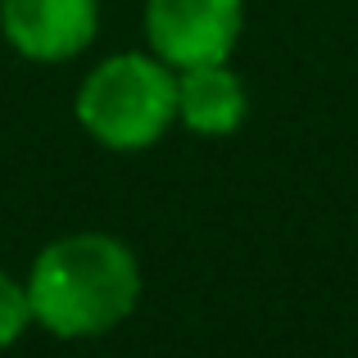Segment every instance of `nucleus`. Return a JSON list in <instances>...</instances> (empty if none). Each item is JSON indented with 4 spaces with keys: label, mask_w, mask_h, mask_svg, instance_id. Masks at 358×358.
<instances>
[{
    "label": "nucleus",
    "mask_w": 358,
    "mask_h": 358,
    "mask_svg": "<svg viewBox=\"0 0 358 358\" xmlns=\"http://www.w3.org/2000/svg\"><path fill=\"white\" fill-rule=\"evenodd\" d=\"M32 327V299H27V281H14L0 268V350L14 345L18 336Z\"/></svg>",
    "instance_id": "423d86ee"
},
{
    "label": "nucleus",
    "mask_w": 358,
    "mask_h": 358,
    "mask_svg": "<svg viewBox=\"0 0 358 358\" xmlns=\"http://www.w3.org/2000/svg\"><path fill=\"white\" fill-rule=\"evenodd\" d=\"M245 27V0H145L150 55L168 69L231 59Z\"/></svg>",
    "instance_id": "7ed1b4c3"
},
{
    "label": "nucleus",
    "mask_w": 358,
    "mask_h": 358,
    "mask_svg": "<svg viewBox=\"0 0 358 358\" xmlns=\"http://www.w3.org/2000/svg\"><path fill=\"white\" fill-rule=\"evenodd\" d=\"M27 299L32 322H41L50 336L64 341L105 336L136 308L141 263L118 236L105 231L59 236L36 254L27 272Z\"/></svg>",
    "instance_id": "f257e3e1"
},
{
    "label": "nucleus",
    "mask_w": 358,
    "mask_h": 358,
    "mask_svg": "<svg viewBox=\"0 0 358 358\" xmlns=\"http://www.w3.org/2000/svg\"><path fill=\"white\" fill-rule=\"evenodd\" d=\"M96 0H0V32L36 64H64L96 41Z\"/></svg>",
    "instance_id": "20e7f679"
},
{
    "label": "nucleus",
    "mask_w": 358,
    "mask_h": 358,
    "mask_svg": "<svg viewBox=\"0 0 358 358\" xmlns=\"http://www.w3.org/2000/svg\"><path fill=\"white\" fill-rule=\"evenodd\" d=\"M245 82L222 64H195L177 69V118L195 136H231L245 122Z\"/></svg>",
    "instance_id": "39448f33"
},
{
    "label": "nucleus",
    "mask_w": 358,
    "mask_h": 358,
    "mask_svg": "<svg viewBox=\"0 0 358 358\" xmlns=\"http://www.w3.org/2000/svg\"><path fill=\"white\" fill-rule=\"evenodd\" d=\"M78 122L105 150H150L177 122V69L159 55H114L78 91Z\"/></svg>",
    "instance_id": "f03ea898"
}]
</instances>
